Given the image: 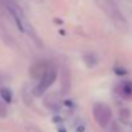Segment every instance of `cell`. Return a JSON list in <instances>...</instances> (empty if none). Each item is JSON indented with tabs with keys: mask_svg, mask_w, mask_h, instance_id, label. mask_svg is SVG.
Instances as JSON below:
<instances>
[{
	"mask_svg": "<svg viewBox=\"0 0 132 132\" xmlns=\"http://www.w3.org/2000/svg\"><path fill=\"white\" fill-rule=\"evenodd\" d=\"M92 113H94V118L96 121V123L100 127H106L112 119V110L108 105L103 104V103H96L92 108Z\"/></svg>",
	"mask_w": 132,
	"mask_h": 132,
	"instance_id": "obj_1",
	"label": "cell"
},
{
	"mask_svg": "<svg viewBox=\"0 0 132 132\" xmlns=\"http://www.w3.org/2000/svg\"><path fill=\"white\" fill-rule=\"evenodd\" d=\"M56 76H58L56 69H55L54 67H50V68L45 72L44 76L40 78V84L34 88V95H35V96H41V95H44L45 91L55 82Z\"/></svg>",
	"mask_w": 132,
	"mask_h": 132,
	"instance_id": "obj_2",
	"label": "cell"
},
{
	"mask_svg": "<svg viewBox=\"0 0 132 132\" xmlns=\"http://www.w3.org/2000/svg\"><path fill=\"white\" fill-rule=\"evenodd\" d=\"M104 4L106 5L108 13H109L110 17L116 21L117 24H125V23H126L123 15L121 14V10L118 9V6H117V4H116V0H104Z\"/></svg>",
	"mask_w": 132,
	"mask_h": 132,
	"instance_id": "obj_3",
	"label": "cell"
},
{
	"mask_svg": "<svg viewBox=\"0 0 132 132\" xmlns=\"http://www.w3.org/2000/svg\"><path fill=\"white\" fill-rule=\"evenodd\" d=\"M49 68H50V64L46 60H39L31 67L30 75L32 78H41Z\"/></svg>",
	"mask_w": 132,
	"mask_h": 132,
	"instance_id": "obj_4",
	"label": "cell"
},
{
	"mask_svg": "<svg viewBox=\"0 0 132 132\" xmlns=\"http://www.w3.org/2000/svg\"><path fill=\"white\" fill-rule=\"evenodd\" d=\"M60 84H62V95H67L71 90V73L67 68L62 69L60 75Z\"/></svg>",
	"mask_w": 132,
	"mask_h": 132,
	"instance_id": "obj_5",
	"label": "cell"
},
{
	"mask_svg": "<svg viewBox=\"0 0 132 132\" xmlns=\"http://www.w3.org/2000/svg\"><path fill=\"white\" fill-rule=\"evenodd\" d=\"M59 103H60V100H59V96H58L56 92L49 94L47 97L44 100L45 106H47V108H50V109H56V108L59 106Z\"/></svg>",
	"mask_w": 132,
	"mask_h": 132,
	"instance_id": "obj_6",
	"label": "cell"
},
{
	"mask_svg": "<svg viewBox=\"0 0 132 132\" xmlns=\"http://www.w3.org/2000/svg\"><path fill=\"white\" fill-rule=\"evenodd\" d=\"M119 92H121L122 97H125L127 100H132V82L131 81L122 82L121 86H119Z\"/></svg>",
	"mask_w": 132,
	"mask_h": 132,
	"instance_id": "obj_7",
	"label": "cell"
},
{
	"mask_svg": "<svg viewBox=\"0 0 132 132\" xmlns=\"http://www.w3.org/2000/svg\"><path fill=\"white\" fill-rule=\"evenodd\" d=\"M118 116H119V119L122 122H127L130 119V117H131V112L127 108H122V109L118 110Z\"/></svg>",
	"mask_w": 132,
	"mask_h": 132,
	"instance_id": "obj_8",
	"label": "cell"
},
{
	"mask_svg": "<svg viewBox=\"0 0 132 132\" xmlns=\"http://www.w3.org/2000/svg\"><path fill=\"white\" fill-rule=\"evenodd\" d=\"M0 95H1L3 100H5L6 103H10L12 99H13V96H12V91H10L9 88H6V87H3L1 90H0Z\"/></svg>",
	"mask_w": 132,
	"mask_h": 132,
	"instance_id": "obj_9",
	"label": "cell"
},
{
	"mask_svg": "<svg viewBox=\"0 0 132 132\" xmlns=\"http://www.w3.org/2000/svg\"><path fill=\"white\" fill-rule=\"evenodd\" d=\"M8 116V110H6V106L0 101V118L3 119V118H5Z\"/></svg>",
	"mask_w": 132,
	"mask_h": 132,
	"instance_id": "obj_10",
	"label": "cell"
},
{
	"mask_svg": "<svg viewBox=\"0 0 132 132\" xmlns=\"http://www.w3.org/2000/svg\"><path fill=\"white\" fill-rule=\"evenodd\" d=\"M110 132H119V130H118V127H117V125H116V123H113V125H112Z\"/></svg>",
	"mask_w": 132,
	"mask_h": 132,
	"instance_id": "obj_11",
	"label": "cell"
},
{
	"mask_svg": "<svg viewBox=\"0 0 132 132\" xmlns=\"http://www.w3.org/2000/svg\"><path fill=\"white\" fill-rule=\"evenodd\" d=\"M34 131H35V132H41L40 130H39V128H34Z\"/></svg>",
	"mask_w": 132,
	"mask_h": 132,
	"instance_id": "obj_12",
	"label": "cell"
}]
</instances>
